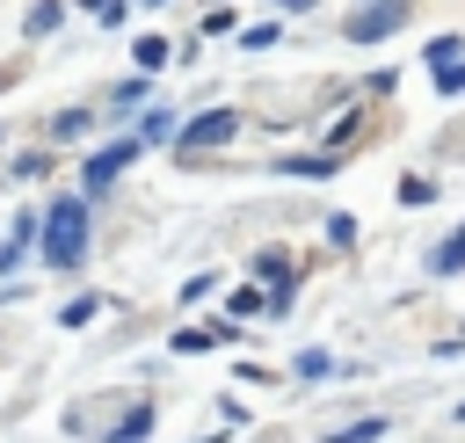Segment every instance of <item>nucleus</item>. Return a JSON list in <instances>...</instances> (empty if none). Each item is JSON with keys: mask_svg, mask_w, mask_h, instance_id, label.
<instances>
[{"mask_svg": "<svg viewBox=\"0 0 465 443\" xmlns=\"http://www.w3.org/2000/svg\"><path fill=\"white\" fill-rule=\"evenodd\" d=\"M145 7H167V0H145Z\"/></svg>", "mask_w": 465, "mask_h": 443, "instance_id": "dca6fc26", "label": "nucleus"}, {"mask_svg": "<svg viewBox=\"0 0 465 443\" xmlns=\"http://www.w3.org/2000/svg\"><path fill=\"white\" fill-rule=\"evenodd\" d=\"M73 7H94L102 22H124V0H73Z\"/></svg>", "mask_w": 465, "mask_h": 443, "instance_id": "4468645a", "label": "nucleus"}, {"mask_svg": "<svg viewBox=\"0 0 465 443\" xmlns=\"http://www.w3.org/2000/svg\"><path fill=\"white\" fill-rule=\"evenodd\" d=\"M232 131H240V116H232V109H203V116H189V123H182V145H189V153H203V145H225Z\"/></svg>", "mask_w": 465, "mask_h": 443, "instance_id": "7ed1b4c3", "label": "nucleus"}, {"mask_svg": "<svg viewBox=\"0 0 465 443\" xmlns=\"http://www.w3.org/2000/svg\"><path fill=\"white\" fill-rule=\"evenodd\" d=\"M153 65H167V44L160 36H138V73H153Z\"/></svg>", "mask_w": 465, "mask_h": 443, "instance_id": "1a4fd4ad", "label": "nucleus"}, {"mask_svg": "<svg viewBox=\"0 0 465 443\" xmlns=\"http://www.w3.org/2000/svg\"><path fill=\"white\" fill-rule=\"evenodd\" d=\"M276 7H305V0H276Z\"/></svg>", "mask_w": 465, "mask_h": 443, "instance_id": "2eb2a0df", "label": "nucleus"}, {"mask_svg": "<svg viewBox=\"0 0 465 443\" xmlns=\"http://www.w3.org/2000/svg\"><path fill=\"white\" fill-rule=\"evenodd\" d=\"M167 131H174V123H167V109H153V116H145V131H138V145H153V138H167Z\"/></svg>", "mask_w": 465, "mask_h": 443, "instance_id": "f8f14e48", "label": "nucleus"}, {"mask_svg": "<svg viewBox=\"0 0 465 443\" xmlns=\"http://www.w3.org/2000/svg\"><path fill=\"white\" fill-rule=\"evenodd\" d=\"M400 22H407V0H363V7L341 22V36H349V44H378V36H392Z\"/></svg>", "mask_w": 465, "mask_h": 443, "instance_id": "f03ea898", "label": "nucleus"}, {"mask_svg": "<svg viewBox=\"0 0 465 443\" xmlns=\"http://www.w3.org/2000/svg\"><path fill=\"white\" fill-rule=\"evenodd\" d=\"M138 153H145L138 138H116V145H102V153L87 160V174H80V182H87V189H109V182H116V174H124V167H131Z\"/></svg>", "mask_w": 465, "mask_h": 443, "instance_id": "20e7f679", "label": "nucleus"}, {"mask_svg": "<svg viewBox=\"0 0 465 443\" xmlns=\"http://www.w3.org/2000/svg\"><path fill=\"white\" fill-rule=\"evenodd\" d=\"M429 73H436V94H465V58H443Z\"/></svg>", "mask_w": 465, "mask_h": 443, "instance_id": "423d86ee", "label": "nucleus"}, {"mask_svg": "<svg viewBox=\"0 0 465 443\" xmlns=\"http://www.w3.org/2000/svg\"><path fill=\"white\" fill-rule=\"evenodd\" d=\"M400 203H436V189H429L421 174H407V182H400Z\"/></svg>", "mask_w": 465, "mask_h": 443, "instance_id": "9d476101", "label": "nucleus"}, {"mask_svg": "<svg viewBox=\"0 0 465 443\" xmlns=\"http://www.w3.org/2000/svg\"><path fill=\"white\" fill-rule=\"evenodd\" d=\"M211 341H218V327H182V334H174L182 356H196V349H211Z\"/></svg>", "mask_w": 465, "mask_h": 443, "instance_id": "6e6552de", "label": "nucleus"}, {"mask_svg": "<svg viewBox=\"0 0 465 443\" xmlns=\"http://www.w3.org/2000/svg\"><path fill=\"white\" fill-rule=\"evenodd\" d=\"M429 269H436V276H450V269H465V225H458V232H450V240H443V247L429 254Z\"/></svg>", "mask_w": 465, "mask_h": 443, "instance_id": "39448f33", "label": "nucleus"}, {"mask_svg": "<svg viewBox=\"0 0 465 443\" xmlns=\"http://www.w3.org/2000/svg\"><path fill=\"white\" fill-rule=\"evenodd\" d=\"M240 44H247V51H269V44H276V22H262V29H240Z\"/></svg>", "mask_w": 465, "mask_h": 443, "instance_id": "9b49d317", "label": "nucleus"}, {"mask_svg": "<svg viewBox=\"0 0 465 443\" xmlns=\"http://www.w3.org/2000/svg\"><path fill=\"white\" fill-rule=\"evenodd\" d=\"M94 312H102V305H94V298H73V305H65V327H87V320H94Z\"/></svg>", "mask_w": 465, "mask_h": 443, "instance_id": "ddd939ff", "label": "nucleus"}, {"mask_svg": "<svg viewBox=\"0 0 465 443\" xmlns=\"http://www.w3.org/2000/svg\"><path fill=\"white\" fill-rule=\"evenodd\" d=\"M36 240H44V261L51 269H73L80 247H87V203H51V218L36 225Z\"/></svg>", "mask_w": 465, "mask_h": 443, "instance_id": "f257e3e1", "label": "nucleus"}, {"mask_svg": "<svg viewBox=\"0 0 465 443\" xmlns=\"http://www.w3.org/2000/svg\"><path fill=\"white\" fill-rule=\"evenodd\" d=\"M58 15H65V0H36V7H29V29L44 36V29H58Z\"/></svg>", "mask_w": 465, "mask_h": 443, "instance_id": "0eeeda50", "label": "nucleus"}]
</instances>
